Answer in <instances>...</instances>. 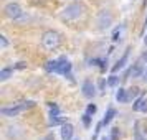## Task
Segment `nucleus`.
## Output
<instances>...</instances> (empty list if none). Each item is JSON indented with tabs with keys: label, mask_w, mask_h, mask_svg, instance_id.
<instances>
[{
	"label": "nucleus",
	"mask_w": 147,
	"mask_h": 140,
	"mask_svg": "<svg viewBox=\"0 0 147 140\" xmlns=\"http://www.w3.org/2000/svg\"><path fill=\"white\" fill-rule=\"evenodd\" d=\"M3 13L10 20H18V18L23 17V10H22V7L18 3H7L5 8H3Z\"/></svg>",
	"instance_id": "nucleus-4"
},
{
	"label": "nucleus",
	"mask_w": 147,
	"mask_h": 140,
	"mask_svg": "<svg viewBox=\"0 0 147 140\" xmlns=\"http://www.w3.org/2000/svg\"><path fill=\"white\" fill-rule=\"evenodd\" d=\"M101 140H107V139H106V137H104V139H101Z\"/></svg>",
	"instance_id": "nucleus-25"
},
{
	"label": "nucleus",
	"mask_w": 147,
	"mask_h": 140,
	"mask_svg": "<svg viewBox=\"0 0 147 140\" xmlns=\"http://www.w3.org/2000/svg\"><path fill=\"white\" fill-rule=\"evenodd\" d=\"M146 73H147V69H146Z\"/></svg>",
	"instance_id": "nucleus-27"
},
{
	"label": "nucleus",
	"mask_w": 147,
	"mask_h": 140,
	"mask_svg": "<svg viewBox=\"0 0 147 140\" xmlns=\"http://www.w3.org/2000/svg\"><path fill=\"white\" fill-rule=\"evenodd\" d=\"M58 66H60V60H51L47 63V71L48 73H58Z\"/></svg>",
	"instance_id": "nucleus-10"
},
{
	"label": "nucleus",
	"mask_w": 147,
	"mask_h": 140,
	"mask_svg": "<svg viewBox=\"0 0 147 140\" xmlns=\"http://www.w3.org/2000/svg\"><path fill=\"white\" fill-rule=\"evenodd\" d=\"M12 73H13L12 68H5V69H2V71H0V81H7L8 78L12 76Z\"/></svg>",
	"instance_id": "nucleus-13"
},
{
	"label": "nucleus",
	"mask_w": 147,
	"mask_h": 140,
	"mask_svg": "<svg viewBox=\"0 0 147 140\" xmlns=\"http://www.w3.org/2000/svg\"><path fill=\"white\" fill-rule=\"evenodd\" d=\"M0 45H2V48H5L8 45V41H7V38H5V36H0Z\"/></svg>",
	"instance_id": "nucleus-21"
},
{
	"label": "nucleus",
	"mask_w": 147,
	"mask_h": 140,
	"mask_svg": "<svg viewBox=\"0 0 147 140\" xmlns=\"http://www.w3.org/2000/svg\"><path fill=\"white\" fill-rule=\"evenodd\" d=\"M89 117H91V115H89L88 112L83 115V124H84L86 127H89V124H91V119H89Z\"/></svg>",
	"instance_id": "nucleus-19"
},
{
	"label": "nucleus",
	"mask_w": 147,
	"mask_h": 140,
	"mask_svg": "<svg viewBox=\"0 0 147 140\" xmlns=\"http://www.w3.org/2000/svg\"><path fill=\"white\" fill-rule=\"evenodd\" d=\"M114 115H116V111H114V109H107V114L104 115V119H102V124H104V125H107V124L113 120Z\"/></svg>",
	"instance_id": "nucleus-14"
},
{
	"label": "nucleus",
	"mask_w": 147,
	"mask_h": 140,
	"mask_svg": "<svg viewBox=\"0 0 147 140\" xmlns=\"http://www.w3.org/2000/svg\"><path fill=\"white\" fill-rule=\"evenodd\" d=\"M50 127H55V125H63L65 124V119L60 117V115H50Z\"/></svg>",
	"instance_id": "nucleus-12"
},
{
	"label": "nucleus",
	"mask_w": 147,
	"mask_h": 140,
	"mask_svg": "<svg viewBox=\"0 0 147 140\" xmlns=\"http://www.w3.org/2000/svg\"><path fill=\"white\" fill-rule=\"evenodd\" d=\"M81 89H83V96H84V97H88V99H91V97H94V96H96V86H94L91 81H84Z\"/></svg>",
	"instance_id": "nucleus-5"
},
{
	"label": "nucleus",
	"mask_w": 147,
	"mask_h": 140,
	"mask_svg": "<svg viewBox=\"0 0 147 140\" xmlns=\"http://www.w3.org/2000/svg\"><path fill=\"white\" fill-rule=\"evenodd\" d=\"M111 139H113V140L119 139V129H117V127H114L113 130H111Z\"/></svg>",
	"instance_id": "nucleus-18"
},
{
	"label": "nucleus",
	"mask_w": 147,
	"mask_h": 140,
	"mask_svg": "<svg viewBox=\"0 0 147 140\" xmlns=\"http://www.w3.org/2000/svg\"><path fill=\"white\" fill-rule=\"evenodd\" d=\"M144 43H146V45H147V36H146V38H144Z\"/></svg>",
	"instance_id": "nucleus-24"
},
{
	"label": "nucleus",
	"mask_w": 147,
	"mask_h": 140,
	"mask_svg": "<svg viewBox=\"0 0 147 140\" xmlns=\"http://www.w3.org/2000/svg\"><path fill=\"white\" fill-rule=\"evenodd\" d=\"M69 71H71V63L61 58L60 66H58V74H65V76H66V74H69Z\"/></svg>",
	"instance_id": "nucleus-7"
},
{
	"label": "nucleus",
	"mask_w": 147,
	"mask_h": 140,
	"mask_svg": "<svg viewBox=\"0 0 147 140\" xmlns=\"http://www.w3.org/2000/svg\"><path fill=\"white\" fill-rule=\"evenodd\" d=\"M116 99H117V102H127V100H129V96H127L126 89L119 87V91L116 92Z\"/></svg>",
	"instance_id": "nucleus-11"
},
{
	"label": "nucleus",
	"mask_w": 147,
	"mask_h": 140,
	"mask_svg": "<svg viewBox=\"0 0 147 140\" xmlns=\"http://www.w3.org/2000/svg\"><path fill=\"white\" fill-rule=\"evenodd\" d=\"M84 12H86V7H84L83 3H80V2H73V3L66 5L65 10L61 12V20H66V21L78 20L80 17L84 15Z\"/></svg>",
	"instance_id": "nucleus-1"
},
{
	"label": "nucleus",
	"mask_w": 147,
	"mask_h": 140,
	"mask_svg": "<svg viewBox=\"0 0 147 140\" xmlns=\"http://www.w3.org/2000/svg\"><path fill=\"white\" fill-rule=\"evenodd\" d=\"M144 58H147V54H144Z\"/></svg>",
	"instance_id": "nucleus-26"
},
{
	"label": "nucleus",
	"mask_w": 147,
	"mask_h": 140,
	"mask_svg": "<svg viewBox=\"0 0 147 140\" xmlns=\"http://www.w3.org/2000/svg\"><path fill=\"white\" fill-rule=\"evenodd\" d=\"M47 140H53V137H51V135H50V137H48V139Z\"/></svg>",
	"instance_id": "nucleus-23"
},
{
	"label": "nucleus",
	"mask_w": 147,
	"mask_h": 140,
	"mask_svg": "<svg viewBox=\"0 0 147 140\" xmlns=\"http://www.w3.org/2000/svg\"><path fill=\"white\" fill-rule=\"evenodd\" d=\"M134 111L147 112V97H140V99L136 100V104H134Z\"/></svg>",
	"instance_id": "nucleus-9"
},
{
	"label": "nucleus",
	"mask_w": 147,
	"mask_h": 140,
	"mask_svg": "<svg viewBox=\"0 0 147 140\" xmlns=\"http://www.w3.org/2000/svg\"><path fill=\"white\" fill-rule=\"evenodd\" d=\"M127 58H129V50H126V53L122 54V58H121V60L113 66V73H117L119 69H122V68H124V64L127 63Z\"/></svg>",
	"instance_id": "nucleus-8"
},
{
	"label": "nucleus",
	"mask_w": 147,
	"mask_h": 140,
	"mask_svg": "<svg viewBox=\"0 0 147 140\" xmlns=\"http://www.w3.org/2000/svg\"><path fill=\"white\" fill-rule=\"evenodd\" d=\"M117 82H119V78H117V76H111V78L107 79V86L114 87V86H117Z\"/></svg>",
	"instance_id": "nucleus-17"
},
{
	"label": "nucleus",
	"mask_w": 147,
	"mask_h": 140,
	"mask_svg": "<svg viewBox=\"0 0 147 140\" xmlns=\"http://www.w3.org/2000/svg\"><path fill=\"white\" fill-rule=\"evenodd\" d=\"M25 66H27L25 63H18V64H17V66H15V68H17V69H23V68H25Z\"/></svg>",
	"instance_id": "nucleus-22"
},
{
	"label": "nucleus",
	"mask_w": 147,
	"mask_h": 140,
	"mask_svg": "<svg viewBox=\"0 0 147 140\" xmlns=\"http://www.w3.org/2000/svg\"><path fill=\"white\" fill-rule=\"evenodd\" d=\"M140 73H142V68H140V64H134V68H131V71H129V76L137 78V76H140Z\"/></svg>",
	"instance_id": "nucleus-15"
},
{
	"label": "nucleus",
	"mask_w": 147,
	"mask_h": 140,
	"mask_svg": "<svg viewBox=\"0 0 147 140\" xmlns=\"http://www.w3.org/2000/svg\"><path fill=\"white\" fill-rule=\"evenodd\" d=\"M73 132H74L73 125H71V124H68V122H65V124L61 125V130H60L61 140H71V137H73Z\"/></svg>",
	"instance_id": "nucleus-6"
},
{
	"label": "nucleus",
	"mask_w": 147,
	"mask_h": 140,
	"mask_svg": "<svg viewBox=\"0 0 147 140\" xmlns=\"http://www.w3.org/2000/svg\"><path fill=\"white\" fill-rule=\"evenodd\" d=\"M60 43H61V36L58 31L50 30V31H45L43 36H41V45L47 48V50H50V51L56 50V48L60 46Z\"/></svg>",
	"instance_id": "nucleus-3"
},
{
	"label": "nucleus",
	"mask_w": 147,
	"mask_h": 140,
	"mask_svg": "<svg viewBox=\"0 0 147 140\" xmlns=\"http://www.w3.org/2000/svg\"><path fill=\"white\" fill-rule=\"evenodd\" d=\"M86 112L89 114V115H91V114H94V112H96V106H94V104H89V106H88V109H86Z\"/></svg>",
	"instance_id": "nucleus-20"
},
{
	"label": "nucleus",
	"mask_w": 147,
	"mask_h": 140,
	"mask_svg": "<svg viewBox=\"0 0 147 140\" xmlns=\"http://www.w3.org/2000/svg\"><path fill=\"white\" fill-rule=\"evenodd\" d=\"M33 106H35L33 100H25V102H20V104H13L12 107H2L0 114L5 115V117H15V115L25 112L27 109H30V107H33Z\"/></svg>",
	"instance_id": "nucleus-2"
},
{
	"label": "nucleus",
	"mask_w": 147,
	"mask_h": 140,
	"mask_svg": "<svg viewBox=\"0 0 147 140\" xmlns=\"http://www.w3.org/2000/svg\"><path fill=\"white\" fill-rule=\"evenodd\" d=\"M139 87H131V89H127V96H129V100L134 99V97H137L139 96Z\"/></svg>",
	"instance_id": "nucleus-16"
}]
</instances>
